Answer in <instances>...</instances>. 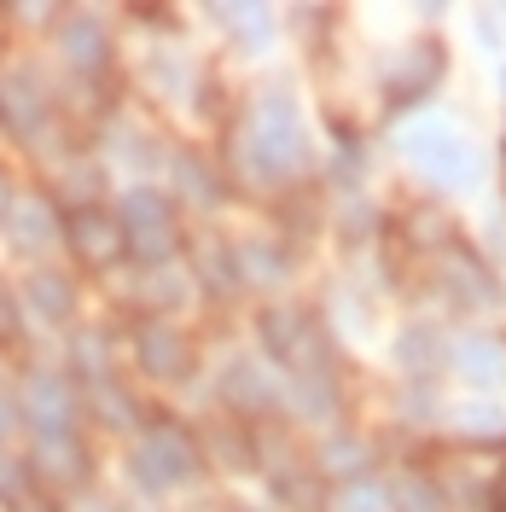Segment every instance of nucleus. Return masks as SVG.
I'll list each match as a JSON object with an SVG mask.
<instances>
[{
  "label": "nucleus",
  "mask_w": 506,
  "mask_h": 512,
  "mask_svg": "<svg viewBox=\"0 0 506 512\" xmlns=\"http://www.w3.org/2000/svg\"><path fill=\"white\" fill-rule=\"evenodd\" d=\"M30 425H35V443H53V437H76V384L64 373H35L30 379Z\"/></svg>",
  "instance_id": "1"
},
{
  "label": "nucleus",
  "mask_w": 506,
  "mask_h": 512,
  "mask_svg": "<svg viewBox=\"0 0 506 512\" xmlns=\"http://www.w3.org/2000/svg\"><path fill=\"white\" fill-rule=\"evenodd\" d=\"M460 355L472 361V367H466L472 379H483V384H489V379H501V350H489V344H466Z\"/></svg>",
  "instance_id": "8"
},
{
  "label": "nucleus",
  "mask_w": 506,
  "mask_h": 512,
  "mask_svg": "<svg viewBox=\"0 0 506 512\" xmlns=\"http://www.w3.org/2000/svg\"><path fill=\"white\" fill-rule=\"evenodd\" d=\"M12 425H18V419L6 414V402H0V437H6V431H12Z\"/></svg>",
  "instance_id": "10"
},
{
  "label": "nucleus",
  "mask_w": 506,
  "mask_h": 512,
  "mask_svg": "<svg viewBox=\"0 0 506 512\" xmlns=\"http://www.w3.org/2000/svg\"><path fill=\"white\" fill-rule=\"evenodd\" d=\"M134 472L146 483H181L192 472V443L175 431V425H152V437H146V448H140V460H134Z\"/></svg>",
  "instance_id": "3"
},
{
  "label": "nucleus",
  "mask_w": 506,
  "mask_h": 512,
  "mask_svg": "<svg viewBox=\"0 0 506 512\" xmlns=\"http://www.w3.org/2000/svg\"><path fill=\"white\" fill-rule=\"evenodd\" d=\"M134 361H140L152 379H181V373H187V344H181V332H169L163 320H146L140 338H134Z\"/></svg>",
  "instance_id": "4"
},
{
  "label": "nucleus",
  "mask_w": 506,
  "mask_h": 512,
  "mask_svg": "<svg viewBox=\"0 0 506 512\" xmlns=\"http://www.w3.org/2000/svg\"><path fill=\"white\" fill-rule=\"evenodd\" d=\"M408 152L419 158V169H431L443 187H466L472 181V152L460 146V134L443 123H425L408 134Z\"/></svg>",
  "instance_id": "2"
},
{
  "label": "nucleus",
  "mask_w": 506,
  "mask_h": 512,
  "mask_svg": "<svg viewBox=\"0 0 506 512\" xmlns=\"http://www.w3.org/2000/svg\"><path fill=\"white\" fill-rule=\"evenodd\" d=\"M256 152L268 163H297V123L280 94L262 99V111H256Z\"/></svg>",
  "instance_id": "5"
},
{
  "label": "nucleus",
  "mask_w": 506,
  "mask_h": 512,
  "mask_svg": "<svg viewBox=\"0 0 506 512\" xmlns=\"http://www.w3.org/2000/svg\"><path fill=\"white\" fill-rule=\"evenodd\" d=\"M24 297H30V309H35V315H41V320H53V326L76 315V286L64 280L59 268H41V274H30V291H24Z\"/></svg>",
  "instance_id": "7"
},
{
  "label": "nucleus",
  "mask_w": 506,
  "mask_h": 512,
  "mask_svg": "<svg viewBox=\"0 0 506 512\" xmlns=\"http://www.w3.org/2000/svg\"><path fill=\"white\" fill-rule=\"evenodd\" d=\"M349 512H384V495L379 489H355L349 495Z\"/></svg>",
  "instance_id": "9"
},
{
  "label": "nucleus",
  "mask_w": 506,
  "mask_h": 512,
  "mask_svg": "<svg viewBox=\"0 0 506 512\" xmlns=\"http://www.w3.org/2000/svg\"><path fill=\"white\" fill-rule=\"evenodd\" d=\"M70 245H76V256H82L88 268H105L111 256H123V227L94 216V210H82V216L70 222Z\"/></svg>",
  "instance_id": "6"
}]
</instances>
